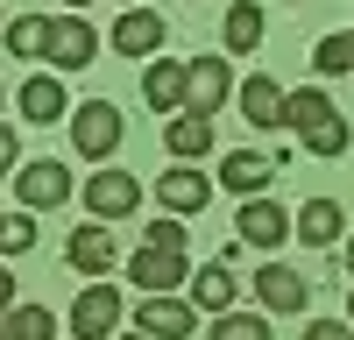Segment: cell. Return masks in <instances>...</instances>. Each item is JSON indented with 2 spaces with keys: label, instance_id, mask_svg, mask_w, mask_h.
I'll list each match as a JSON object with an SVG mask.
<instances>
[{
  "label": "cell",
  "instance_id": "cell-1",
  "mask_svg": "<svg viewBox=\"0 0 354 340\" xmlns=\"http://www.w3.org/2000/svg\"><path fill=\"white\" fill-rule=\"evenodd\" d=\"M283 128H298V142L312 156H347V142H354V128L340 121V106L319 93V85H305V93L283 100Z\"/></svg>",
  "mask_w": 354,
  "mask_h": 340
},
{
  "label": "cell",
  "instance_id": "cell-2",
  "mask_svg": "<svg viewBox=\"0 0 354 340\" xmlns=\"http://www.w3.org/2000/svg\"><path fill=\"white\" fill-rule=\"evenodd\" d=\"M121 135H128V121H121V106H113V100L71 106V149H78L85 163H106L113 149H121Z\"/></svg>",
  "mask_w": 354,
  "mask_h": 340
},
{
  "label": "cell",
  "instance_id": "cell-3",
  "mask_svg": "<svg viewBox=\"0 0 354 340\" xmlns=\"http://www.w3.org/2000/svg\"><path fill=\"white\" fill-rule=\"evenodd\" d=\"M15 198L28 213H50V206H64L71 198V170L57 163V156H36V163H21L15 170Z\"/></svg>",
  "mask_w": 354,
  "mask_h": 340
},
{
  "label": "cell",
  "instance_id": "cell-4",
  "mask_svg": "<svg viewBox=\"0 0 354 340\" xmlns=\"http://www.w3.org/2000/svg\"><path fill=\"white\" fill-rule=\"evenodd\" d=\"M142 206V178L135 170H93L85 178V213L93 220H128Z\"/></svg>",
  "mask_w": 354,
  "mask_h": 340
},
{
  "label": "cell",
  "instance_id": "cell-5",
  "mask_svg": "<svg viewBox=\"0 0 354 340\" xmlns=\"http://www.w3.org/2000/svg\"><path fill=\"white\" fill-rule=\"evenodd\" d=\"M163 36H170V21H163L156 8H121V21L106 28V43L121 50V57H135V64H142V57H149V64H156Z\"/></svg>",
  "mask_w": 354,
  "mask_h": 340
},
{
  "label": "cell",
  "instance_id": "cell-6",
  "mask_svg": "<svg viewBox=\"0 0 354 340\" xmlns=\"http://www.w3.org/2000/svg\"><path fill=\"white\" fill-rule=\"evenodd\" d=\"M100 57V28L85 21V15H57V28H50V57L43 64L50 71H85Z\"/></svg>",
  "mask_w": 354,
  "mask_h": 340
},
{
  "label": "cell",
  "instance_id": "cell-7",
  "mask_svg": "<svg viewBox=\"0 0 354 340\" xmlns=\"http://www.w3.org/2000/svg\"><path fill=\"white\" fill-rule=\"evenodd\" d=\"M121 326V291L113 283H85L78 305H71V340H113Z\"/></svg>",
  "mask_w": 354,
  "mask_h": 340
},
{
  "label": "cell",
  "instance_id": "cell-8",
  "mask_svg": "<svg viewBox=\"0 0 354 340\" xmlns=\"http://www.w3.org/2000/svg\"><path fill=\"white\" fill-rule=\"evenodd\" d=\"M135 333H149V340H192L198 333V305L192 298H142L135 305Z\"/></svg>",
  "mask_w": 354,
  "mask_h": 340
},
{
  "label": "cell",
  "instance_id": "cell-9",
  "mask_svg": "<svg viewBox=\"0 0 354 340\" xmlns=\"http://www.w3.org/2000/svg\"><path fill=\"white\" fill-rule=\"evenodd\" d=\"M234 93H241V85H234L227 57H192V100H185V113H205V121H213Z\"/></svg>",
  "mask_w": 354,
  "mask_h": 340
},
{
  "label": "cell",
  "instance_id": "cell-10",
  "mask_svg": "<svg viewBox=\"0 0 354 340\" xmlns=\"http://www.w3.org/2000/svg\"><path fill=\"white\" fill-rule=\"evenodd\" d=\"M128 283H142V298H170L177 283H192V270H185V255L135 248V255H128Z\"/></svg>",
  "mask_w": 354,
  "mask_h": 340
},
{
  "label": "cell",
  "instance_id": "cell-11",
  "mask_svg": "<svg viewBox=\"0 0 354 340\" xmlns=\"http://www.w3.org/2000/svg\"><path fill=\"white\" fill-rule=\"evenodd\" d=\"M142 100H149V113H185V100H192V64H177V57H156L149 64V78H142Z\"/></svg>",
  "mask_w": 354,
  "mask_h": 340
},
{
  "label": "cell",
  "instance_id": "cell-12",
  "mask_svg": "<svg viewBox=\"0 0 354 340\" xmlns=\"http://www.w3.org/2000/svg\"><path fill=\"white\" fill-rule=\"evenodd\" d=\"M234 234H241V248H277L290 234V213L277 206V198H241V213H234Z\"/></svg>",
  "mask_w": 354,
  "mask_h": 340
},
{
  "label": "cell",
  "instance_id": "cell-13",
  "mask_svg": "<svg viewBox=\"0 0 354 340\" xmlns=\"http://www.w3.org/2000/svg\"><path fill=\"white\" fill-rule=\"evenodd\" d=\"M156 198H163V213H205L213 206V178L192 170V163H177V170L156 178Z\"/></svg>",
  "mask_w": 354,
  "mask_h": 340
},
{
  "label": "cell",
  "instance_id": "cell-14",
  "mask_svg": "<svg viewBox=\"0 0 354 340\" xmlns=\"http://www.w3.org/2000/svg\"><path fill=\"white\" fill-rule=\"evenodd\" d=\"M255 298H262V312H305L312 305V283L298 270H283V263H262L255 270Z\"/></svg>",
  "mask_w": 354,
  "mask_h": 340
},
{
  "label": "cell",
  "instance_id": "cell-15",
  "mask_svg": "<svg viewBox=\"0 0 354 340\" xmlns=\"http://www.w3.org/2000/svg\"><path fill=\"white\" fill-rule=\"evenodd\" d=\"M290 234H298L305 248H333L347 234V213H340V198H305L298 220H290Z\"/></svg>",
  "mask_w": 354,
  "mask_h": 340
},
{
  "label": "cell",
  "instance_id": "cell-16",
  "mask_svg": "<svg viewBox=\"0 0 354 340\" xmlns=\"http://www.w3.org/2000/svg\"><path fill=\"white\" fill-rule=\"evenodd\" d=\"M270 178H277V156H262V149H234V156L220 163V185H227L234 198H262Z\"/></svg>",
  "mask_w": 354,
  "mask_h": 340
},
{
  "label": "cell",
  "instance_id": "cell-17",
  "mask_svg": "<svg viewBox=\"0 0 354 340\" xmlns=\"http://www.w3.org/2000/svg\"><path fill=\"white\" fill-rule=\"evenodd\" d=\"M64 263L85 276V283H100L113 270V234L106 227H71V241H64Z\"/></svg>",
  "mask_w": 354,
  "mask_h": 340
},
{
  "label": "cell",
  "instance_id": "cell-18",
  "mask_svg": "<svg viewBox=\"0 0 354 340\" xmlns=\"http://www.w3.org/2000/svg\"><path fill=\"white\" fill-rule=\"evenodd\" d=\"M21 113H28V128L71 121V106H64V85H57V71H28V78H21Z\"/></svg>",
  "mask_w": 354,
  "mask_h": 340
},
{
  "label": "cell",
  "instance_id": "cell-19",
  "mask_svg": "<svg viewBox=\"0 0 354 340\" xmlns=\"http://www.w3.org/2000/svg\"><path fill=\"white\" fill-rule=\"evenodd\" d=\"M234 100H241V121H248V128H283V100H290V93H283L277 78L255 71V78H241V93H234Z\"/></svg>",
  "mask_w": 354,
  "mask_h": 340
},
{
  "label": "cell",
  "instance_id": "cell-20",
  "mask_svg": "<svg viewBox=\"0 0 354 340\" xmlns=\"http://www.w3.org/2000/svg\"><path fill=\"white\" fill-rule=\"evenodd\" d=\"M262 36H270L262 8H255V0H234V8H227V21H220V43H227V57H255V50H262Z\"/></svg>",
  "mask_w": 354,
  "mask_h": 340
},
{
  "label": "cell",
  "instance_id": "cell-21",
  "mask_svg": "<svg viewBox=\"0 0 354 340\" xmlns=\"http://www.w3.org/2000/svg\"><path fill=\"white\" fill-rule=\"evenodd\" d=\"M234 298H241V276H234V263H205L198 276H192V305L198 312H234Z\"/></svg>",
  "mask_w": 354,
  "mask_h": 340
},
{
  "label": "cell",
  "instance_id": "cell-22",
  "mask_svg": "<svg viewBox=\"0 0 354 340\" xmlns=\"http://www.w3.org/2000/svg\"><path fill=\"white\" fill-rule=\"evenodd\" d=\"M163 142H170L177 163H198V156H213V121H205V113H177L163 128Z\"/></svg>",
  "mask_w": 354,
  "mask_h": 340
},
{
  "label": "cell",
  "instance_id": "cell-23",
  "mask_svg": "<svg viewBox=\"0 0 354 340\" xmlns=\"http://www.w3.org/2000/svg\"><path fill=\"white\" fill-rule=\"evenodd\" d=\"M50 28H57V15H15L8 21V57H50Z\"/></svg>",
  "mask_w": 354,
  "mask_h": 340
},
{
  "label": "cell",
  "instance_id": "cell-24",
  "mask_svg": "<svg viewBox=\"0 0 354 340\" xmlns=\"http://www.w3.org/2000/svg\"><path fill=\"white\" fill-rule=\"evenodd\" d=\"M0 326H8V340H57V312L50 305H15Z\"/></svg>",
  "mask_w": 354,
  "mask_h": 340
},
{
  "label": "cell",
  "instance_id": "cell-25",
  "mask_svg": "<svg viewBox=\"0 0 354 340\" xmlns=\"http://www.w3.org/2000/svg\"><path fill=\"white\" fill-rule=\"evenodd\" d=\"M213 340H277V333H270L262 312H241V305H234V312H220V319H213Z\"/></svg>",
  "mask_w": 354,
  "mask_h": 340
},
{
  "label": "cell",
  "instance_id": "cell-26",
  "mask_svg": "<svg viewBox=\"0 0 354 340\" xmlns=\"http://www.w3.org/2000/svg\"><path fill=\"white\" fill-rule=\"evenodd\" d=\"M312 71H326V78L354 71V28H347V36H319L312 43Z\"/></svg>",
  "mask_w": 354,
  "mask_h": 340
},
{
  "label": "cell",
  "instance_id": "cell-27",
  "mask_svg": "<svg viewBox=\"0 0 354 340\" xmlns=\"http://www.w3.org/2000/svg\"><path fill=\"white\" fill-rule=\"evenodd\" d=\"M185 220H177V213H163V220H149V227H142V248H163V255H185Z\"/></svg>",
  "mask_w": 354,
  "mask_h": 340
},
{
  "label": "cell",
  "instance_id": "cell-28",
  "mask_svg": "<svg viewBox=\"0 0 354 340\" xmlns=\"http://www.w3.org/2000/svg\"><path fill=\"white\" fill-rule=\"evenodd\" d=\"M21 248H36V213H8V227H0V255H21Z\"/></svg>",
  "mask_w": 354,
  "mask_h": 340
},
{
  "label": "cell",
  "instance_id": "cell-29",
  "mask_svg": "<svg viewBox=\"0 0 354 340\" xmlns=\"http://www.w3.org/2000/svg\"><path fill=\"white\" fill-rule=\"evenodd\" d=\"M15 170H21V142H15L8 121H0V178H15Z\"/></svg>",
  "mask_w": 354,
  "mask_h": 340
},
{
  "label": "cell",
  "instance_id": "cell-30",
  "mask_svg": "<svg viewBox=\"0 0 354 340\" xmlns=\"http://www.w3.org/2000/svg\"><path fill=\"white\" fill-rule=\"evenodd\" d=\"M305 340H354V326H347V319H312Z\"/></svg>",
  "mask_w": 354,
  "mask_h": 340
},
{
  "label": "cell",
  "instance_id": "cell-31",
  "mask_svg": "<svg viewBox=\"0 0 354 340\" xmlns=\"http://www.w3.org/2000/svg\"><path fill=\"white\" fill-rule=\"evenodd\" d=\"M15 305H21V298H15V276H8V263H0V319H8Z\"/></svg>",
  "mask_w": 354,
  "mask_h": 340
},
{
  "label": "cell",
  "instance_id": "cell-32",
  "mask_svg": "<svg viewBox=\"0 0 354 340\" xmlns=\"http://www.w3.org/2000/svg\"><path fill=\"white\" fill-rule=\"evenodd\" d=\"M347 276H354V227H347Z\"/></svg>",
  "mask_w": 354,
  "mask_h": 340
},
{
  "label": "cell",
  "instance_id": "cell-33",
  "mask_svg": "<svg viewBox=\"0 0 354 340\" xmlns=\"http://www.w3.org/2000/svg\"><path fill=\"white\" fill-rule=\"evenodd\" d=\"M85 8H93V0H71V15H85Z\"/></svg>",
  "mask_w": 354,
  "mask_h": 340
},
{
  "label": "cell",
  "instance_id": "cell-34",
  "mask_svg": "<svg viewBox=\"0 0 354 340\" xmlns=\"http://www.w3.org/2000/svg\"><path fill=\"white\" fill-rule=\"evenodd\" d=\"M347 326H354V291H347Z\"/></svg>",
  "mask_w": 354,
  "mask_h": 340
},
{
  "label": "cell",
  "instance_id": "cell-35",
  "mask_svg": "<svg viewBox=\"0 0 354 340\" xmlns=\"http://www.w3.org/2000/svg\"><path fill=\"white\" fill-rule=\"evenodd\" d=\"M128 340H149V333H128Z\"/></svg>",
  "mask_w": 354,
  "mask_h": 340
},
{
  "label": "cell",
  "instance_id": "cell-36",
  "mask_svg": "<svg viewBox=\"0 0 354 340\" xmlns=\"http://www.w3.org/2000/svg\"><path fill=\"white\" fill-rule=\"evenodd\" d=\"M0 340H8V326H0Z\"/></svg>",
  "mask_w": 354,
  "mask_h": 340
},
{
  "label": "cell",
  "instance_id": "cell-37",
  "mask_svg": "<svg viewBox=\"0 0 354 340\" xmlns=\"http://www.w3.org/2000/svg\"><path fill=\"white\" fill-rule=\"evenodd\" d=\"M0 227H8V213H0Z\"/></svg>",
  "mask_w": 354,
  "mask_h": 340
},
{
  "label": "cell",
  "instance_id": "cell-38",
  "mask_svg": "<svg viewBox=\"0 0 354 340\" xmlns=\"http://www.w3.org/2000/svg\"><path fill=\"white\" fill-rule=\"evenodd\" d=\"M128 8H142V0H128Z\"/></svg>",
  "mask_w": 354,
  "mask_h": 340
},
{
  "label": "cell",
  "instance_id": "cell-39",
  "mask_svg": "<svg viewBox=\"0 0 354 340\" xmlns=\"http://www.w3.org/2000/svg\"><path fill=\"white\" fill-rule=\"evenodd\" d=\"M0 100H8V93H0Z\"/></svg>",
  "mask_w": 354,
  "mask_h": 340
}]
</instances>
